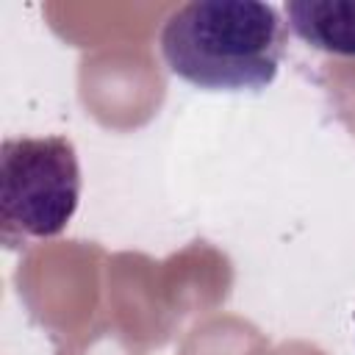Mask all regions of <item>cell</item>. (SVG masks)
Here are the masks:
<instances>
[{
	"label": "cell",
	"instance_id": "cell-1",
	"mask_svg": "<svg viewBox=\"0 0 355 355\" xmlns=\"http://www.w3.org/2000/svg\"><path fill=\"white\" fill-rule=\"evenodd\" d=\"M164 64L205 92H261L280 67L286 25L269 3L191 0L178 6L158 36Z\"/></svg>",
	"mask_w": 355,
	"mask_h": 355
},
{
	"label": "cell",
	"instance_id": "cell-2",
	"mask_svg": "<svg viewBox=\"0 0 355 355\" xmlns=\"http://www.w3.org/2000/svg\"><path fill=\"white\" fill-rule=\"evenodd\" d=\"M80 164L67 136H19L0 144V239L22 247L58 236L78 211Z\"/></svg>",
	"mask_w": 355,
	"mask_h": 355
},
{
	"label": "cell",
	"instance_id": "cell-3",
	"mask_svg": "<svg viewBox=\"0 0 355 355\" xmlns=\"http://www.w3.org/2000/svg\"><path fill=\"white\" fill-rule=\"evenodd\" d=\"M283 11L294 36L308 47L355 58V0H291Z\"/></svg>",
	"mask_w": 355,
	"mask_h": 355
}]
</instances>
